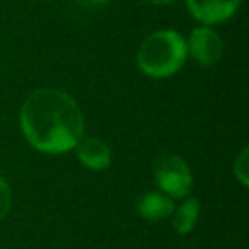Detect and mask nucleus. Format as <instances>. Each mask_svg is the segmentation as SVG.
<instances>
[{
  "instance_id": "8",
  "label": "nucleus",
  "mask_w": 249,
  "mask_h": 249,
  "mask_svg": "<svg viewBox=\"0 0 249 249\" xmlns=\"http://www.w3.org/2000/svg\"><path fill=\"white\" fill-rule=\"evenodd\" d=\"M198 210H200V204H198V200L196 198H187L177 210H175V214H173V230L177 231V233H189L193 228H195V224H196V220H198Z\"/></svg>"
},
{
  "instance_id": "2",
  "label": "nucleus",
  "mask_w": 249,
  "mask_h": 249,
  "mask_svg": "<svg viewBox=\"0 0 249 249\" xmlns=\"http://www.w3.org/2000/svg\"><path fill=\"white\" fill-rule=\"evenodd\" d=\"M187 58V41L173 29L150 33L136 54L138 68L150 78L173 76Z\"/></svg>"
},
{
  "instance_id": "10",
  "label": "nucleus",
  "mask_w": 249,
  "mask_h": 249,
  "mask_svg": "<svg viewBox=\"0 0 249 249\" xmlns=\"http://www.w3.org/2000/svg\"><path fill=\"white\" fill-rule=\"evenodd\" d=\"M12 206V191L4 177H0V220L10 212Z\"/></svg>"
},
{
  "instance_id": "12",
  "label": "nucleus",
  "mask_w": 249,
  "mask_h": 249,
  "mask_svg": "<svg viewBox=\"0 0 249 249\" xmlns=\"http://www.w3.org/2000/svg\"><path fill=\"white\" fill-rule=\"evenodd\" d=\"M152 4H160V6H165V4H171L173 0H150Z\"/></svg>"
},
{
  "instance_id": "5",
  "label": "nucleus",
  "mask_w": 249,
  "mask_h": 249,
  "mask_svg": "<svg viewBox=\"0 0 249 249\" xmlns=\"http://www.w3.org/2000/svg\"><path fill=\"white\" fill-rule=\"evenodd\" d=\"M185 2L193 18L202 23L226 21L237 12L241 4V0H185Z\"/></svg>"
},
{
  "instance_id": "6",
  "label": "nucleus",
  "mask_w": 249,
  "mask_h": 249,
  "mask_svg": "<svg viewBox=\"0 0 249 249\" xmlns=\"http://www.w3.org/2000/svg\"><path fill=\"white\" fill-rule=\"evenodd\" d=\"M74 148H76L78 160H80L82 165L88 167V169L99 171V169L109 167V163H111V150H109V146H107L103 140H99V138H93V136L80 138Z\"/></svg>"
},
{
  "instance_id": "9",
  "label": "nucleus",
  "mask_w": 249,
  "mask_h": 249,
  "mask_svg": "<svg viewBox=\"0 0 249 249\" xmlns=\"http://www.w3.org/2000/svg\"><path fill=\"white\" fill-rule=\"evenodd\" d=\"M247 158H249V150L247 148H243L241 152H239V156L235 158V163H233V175L239 179V183L243 185V187H247L249 185V173H247Z\"/></svg>"
},
{
  "instance_id": "3",
  "label": "nucleus",
  "mask_w": 249,
  "mask_h": 249,
  "mask_svg": "<svg viewBox=\"0 0 249 249\" xmlns=\"http://www.w3.org/2000/svg\"><path fill=\"white\" fill-rule=\"evenodd\" d=\"M154 181L171 198H185L193 187L191 169L179 156H161L154 163Z\"/></svg>"
},
{
  "instance_id": "11",
  "label": "nucleus",
  "mask_w": 249,
  "mask_h": 249,
  "mask_svg": "<svg viewBox=\"0 0 249 249\" xmlns=\"http://www.w3.org/2000/svg\"><path fill=\"white\" fill-rule=\"evenodd\" d=\"M109 0H82V4H86V6H89V8H97V6H103V4H107Z\"/></svg>"
},
{
  "instance_id": "4",
  "label": "nucleus",
  "mask_w": 249,
  "mask_h": 249,
  "mask_svg": "<svg viewBox=\"0 0 249 249\" xmlns=\"http://www.w3.org/2000/svg\"><path fill=\"white\" fill-rule=\"evenodd\" d=\"M222 39L220 35L210 29V27H196L193 29L189 43H187V53L202 66H212L222 58Z\"/></svg>"
},
{
  "instance_id": "7",
  "label": "nucleus",
  "mask_w": 249,
  "mask_h": 249,
  "mask_svg": "<svg viewBox=\"0 0 249 249\" xmlns=\"http://www.w3.org/2000/svg\"><path fill=\"white\" fill-rule=\"evenodd\" d=\"M136 210L142 218L150 220V222H156V220H163L167 216H171L173 212V200L171 196H167L165 193H156V191H150V193H144L138 202H136Z\"/></svg>"
},
{
  "instance_id": "1",
  "label": "nucleus",
  "mask_w": 249,
  "mask_h": 249,
  "mask_svg": "<svg viewBox=\"0 0 249 249\" xmlns=\"http://www.w3.org/2000/svg\"><path fill=\"white\" fill-rule=\"evenodd\" d=\"M19 124L27 142L45 154H64L84 134V115L78 103L56 88L31 91L21 105Z\"/></svg>"
}]
</instances>
